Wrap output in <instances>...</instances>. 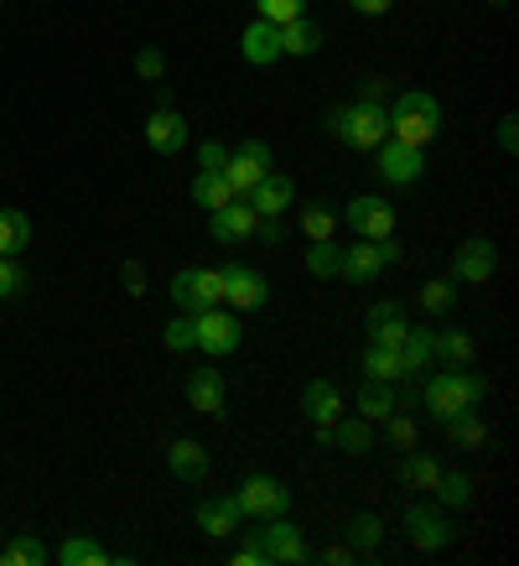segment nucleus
I'll list each match as a JSON object with an SVG mask.
<instances>
[{"instance_id": "obj_55", "label": "nucleus", "mask_w": 519, "mask_h": 566, "mask_svg": "<svg viewBox=\"0 0 519 566\" xmlns=\"http://www.w3.org/2000/svg\"><path fill=\"white\" fill-rule=\"evenodd\" d=\"M488 6H499V11H504V6H515V0H488Z\"/></svg>"}, {"instance_id": "obj_29", "label": "nucleus", "mask_w": 519, "mask_h": 566, "mask_svg": "<svg viewBox=\"0 0 519 566\" xmlns=\"http://www.w3.org/2000/svg\"><path fill=\"white\" fill-rule=\"evenodd\" d=\"M432 333L436 327H415L405 333V344H400V359H405V375H426L436 364V348H432Z\"/></svg>"}, {"instance_id": "obj_3", "label": "nucleus", "mask_w": 519, "mask_h": 566, "mask_svg": "<svg viewBox=\"0 0 519 566\" xmlns=\"http://www.w3.org/2000/svg\"><path fill=\"white\" fill-rule=\"evenodd\" d=\"M328 136L338 146H348V151H374L380 140H390V115H384V104L353 99L328 115Z\"/></svg>"}, {"instance_id": "obj_10", "label": "nucleus", "mask_w": 519, "mask_h": 566, "mask_svg": "<svg viewBox=\"0 0 519 566\" xmlns=\"http://www.w3.org/2000/svg\"><path fill=\"white\" fill-rule=\"evenodd\" d=\"M271 167H276V156H271L265 140H240V151H229V161H224V182L234 188V198H244Z\"/></svg>"}, {"instance_id": "obj_39", "label": "nucleus", "mask_w": 519, "mask_h": 566, "mask_svg": "<svg viewBox=\"0 0 519 566\" xmlns=\"http://www.w3.org/2000/svg\"><path fill=\"white\" fill-rule=\"evenodd\" d=\"M161 344L172 348V354H188V348H198V312H182V317H172V323H167V333H161Z\"/></svg>"}, {"instance_id": "obj_18", "label": "nucleus", "mask_w": 519, "mask_h": 566, "mask_svg": "<svg viewBox=\"0 0 519 566\" xmlns=\"http://www.w3.org/2000/svg\"><path fill=\"white\" fill-rule=\"evenodd\" d=\"M380 271H384V255L374 240L348 244L343 260H338V281H348V286H369V281H380Z\"/></svg>"}, {"instance_id": "obj_32", "label": "nucleus", "mask_w": 519, "mask_h": 566, "mask_svg": "<svg viewBox=\"0 0 519 566\" xmlns=\"http://www.w3.org/2000/svg\"><path fill=\"white\" fill-rule=\"evenodd\" d=\"M57 562H63V566H109L115 556H109L94 535H68V541L57 546Z\"/></svg>"}, {"instance_id": "obj_40", "label": "nucleus", "mask_w": 519, "mask_h": 566, "mask_svg": "<svg viewBox=\"0 0 519 566\" xmlns=\"http://www.w3.org/2000/svg\"><path fill=\"white\" fill-rule=\"evenodd\" d=\"M42 562H47V551H42L36 535H17L11 546L0 551V566H42Z\"/></svg>"}, {"instance_id": "obj_1", "label": "nucleus", "mask_w": 519, "mask_h": 566, "mask_svg": "<svg viewBox=\"0 0 519 566\" xmlns=\"http://www.w3.org/2000/svg\"><path fill=\"white\" fill-rule=\"evenodd\" d=\"M488 400V379L473 375V364L463 369H442L421 385V406L436 416V421H447V416H463V411H478Z\"/></svg>"}, {"instance_id": "obj_47", "label": "nucleus", "mask_w": 519, "mask_h": 566, "mask_svg": "<svg viewBox=\"0 0 519 566\" xmlns=\"http://www.w3.org/2000/svg\"><path fill=\"white\" fill-rule=\"evenodd\" d=\"M224 161H229L224 140H203V146H198V172H224Z\"/></svg>"}, {"instance_id": "obj_13", "label": "nucleus", "mask_w": 519, "mask_h": 566, "mask_svg": "<svg viewBox=\"0 0 519 566\" xmlns=\"http://www.w3.org/2000/svg\"><path fill=\"white\" fill-rule=\"evenodd\" d=\"M499 271V244L484 240V234H473V240L457 244V255H452V281H467V286H488V275Z\"/></svg>"}, {"instance_id": "obj_16", "label": "nucleus", "mask_w": 519, "mask_h": 566, "mask_svg": "<svg viewBox=\"0 0 519 566\" xmlns=\"http://www.w3.org/2000/svg\"><path fill=\"white\" fill-rule=\"evenodd\" d=\"M363 333H369V344H384V348H400L405 344V333H411V317L400 302H374L369 317H363Z\"/></svg>"}, {"instance_id": "obj_44", "label": "nucleus", "mask_w": 519, "mask_h": 566, "mask_svg": "<svg viewBox=\"0 0 519 566\" xmlns=\"http://www.w3.org/2000/svg\"><path fill=\"white\" fill-rule=\"evenodd\" d=\"M384 437H390L400 452H411V447H415V421H411V411H390V416H384Z\"/></svg>"}, {"instance_id": "obj_36", "label": "nucleus", "mask_w": 519, "mask_h": 566, "mask_svg": "<svg viewBox=\"0 0 519 566\" xmlns=\"http://www.w3.org/2000/svg\"><path fill=\"white\" fill-rule=\"evenodd\" d=\"M380 541H384L380 515H353V520H348V546L359 551V556H374V551H380Z\"/></svg>"}, {"instance_id": "obj_21", "label": "nucleus", "mask_w": 519, "mask_h": 566, "mask_svg": "<svg viewBox=\"0 0 519 566\" xmlns=\"http://www.w3.org/2000/svg\"><path fill=\"white\" fill-rule=\"evenodd\" d=\"M198 531H203L208 541H229V535L240 531V504H234V494L198 499Z\"/></svg>"}, {"instance_id": "obj_51", "label": "nucleus", "mask_w": 519, "mask_h": 566, "mask_svg": "<svg viewBox=\"0 0 519 566\" xmlns=\"http://www.w3.org/2000/svg\"><path fill=\"white\" fill-rule=\"evenodd\" d=\"M384 94H390V78H363L359 84V99L369 104H384Z\"/></svg>"}, {"instance_id": "obj_49", "label": "nucleus", "mask_w": 519, "mask_h": 566, "mask_svg": "<svg viewBox=\"0 0 519 566\" xmlns=\"http://www.w3.org/2000/svg\"><path fill=\"white\" fill-rule=\"evenodd\" d=\"M499 146H504V156L519 151V120H515V115H504V120H499Z\"/></svg>"}, {"instance_id": "obj_24", "label": "nucleus", "mask_w": 519, "mask_h": 566, "mask_svg": "<svg viewBox=\"0 0 519 566\" xmlns=\"http://www.w3.org/2000/svg\"><path fill=\"white\" fill-rule=\"evenodd\" d=\"M432 348H436V359L447 364V369H463V364H473V354H478V338H473L467 327H436Z\"/></svg>"}, {"instance_id": "obj_17", "label": "nucleus", "mask_w": 519, "mask_h": 566, "mask_svg": "<svg viewBox=\"0 0 519 566\" xmlns=\"http://www.w3.org/2000/svg\"><path fill=\"white\" fill-rule=\"evenodd\" d=\"M240 57L250 63V69H271V63H280V27H271V21H250L240 32Z\"/></svg>"}, {"instance_id": "obj_9", "label": "nucleus", "mask_w": 519, "mask_h": 566, "mask_svg": "<svg viewBox=\"0 0 519 566\" xmlns=\"http://www.w3.org/2000/svg\"><path fill=\"white\" fill-rule=\"evenodd\" d=\"M301 416L311 421L317 442L332 447V427H338V416H343V390H338L332 379H311L307 390H301Z\"/></svg>"}, {"instance_id": "obj_54", "label": "nucleus", "mask_w": 519, "mask_h": 566, "mask_svg": "<svg viewBox=\"0 0 519 566\" xmlns=\"http://www.w3.org/2000/svg\"><path fill=\"white\" fill-rule=\"evenodd\" d=\"M229 562H234V566H265V556H260L255 546H240L234 556H229Z\"/></svg>"}, {"instance_id": "obj_41", "label": "nucleus", "mask_w": 519, "mask_h": 566, "mask_svg": "<svg viewBox=\"0 0 519 566\" xmlns=\"http://www.w3.org/2000/svg\"><path fill=\"white\" fill-rule=\"evenodd\" d=\"M332 229H338V213H332L328 203H317V208H307V213H301V234H307V244L332 240Z\"/></svg>"}, {"instance_id": "obj_5", "label": "nucleus", "mask_w": 519, "mask_h": 566, "mask_svg": "<svg viewBox=\"0 0 519 566\" xmlns=\"http://www.w3.org/2000/svg\"><path fill=\"white\" fill-rule=\"evenodd\" d=\"M234 504H240V520H271L292 510V489L276 479V473H250V479L234 489Z\"/></svg>"}, {"instance_id": "obj_46", "label": "nucleus", "mask_w": 519, "mask_h": 566, "mask_svg": "<svg viewBox=\"0 0 519 566\" xmlns=\"http://www.w3.org/2000/svg\"><path fill=\"white\" fill-rule=\"evenodd\" d=\"M167 292H172V302H177L182 312H198V292H192V265L172 275V286H167Z\"/></svg>"}, {"instance_id": "obj_31", "label": "nucleus", "mask_w": 519, "mask_h": 566, "mask_svg": "<svg viewBox=\"0 0 519 566\" xmlns=\"http://www.w3.org/2000/svg\"><path fill=\"white\" fill-rule=\"evenodd\" d=\"M442 427H447V437L457 447H463V452H478V447H488V421L478 411H463V416H447V421H442Z\"/></svg>"}, {"instance_id": "obj_2", "label": "nucleus", "mask_w": 519, "mask_h": 566, "mask_svg": "<svg viewBox=\"0 0 519 566\" xmlns=\"http://www.w3.org/2000/svg\"><path fill=\"white\" fill-rule=\"evenodd\" d=\"M390 115V136L405 140V146H432L436 136H442V104H436V94H426V88H405V94H395V104L384 109Z\"/></svg>"}, {"instance_id": "obj_6", "label": "nucleus", "mask_w": 519, "mask_h": 566, "mask_svg": "<svg viewBox=\"0 0 519 566\" xmlns=\"http://www.w3.org/2000/svg\"><path fill=\"white\" fill-rule=\"evenodd\" d=\"M374 161H380L374 172H380L390 188H415V182L426 177V151H421V146H405V140H395V136L374 146Z\"/></svg>"}, {"instance_id": "obj_38", "label": "nucleus", "mask_w": 519, "mask_h": 566, "mask_svg": "<svg viewBox=\"0 0 519 566\" xmlns=\"http://www.w3.org/2000/svg\"><path fill=\"white\" fill-rule=\"evenodd\" d=\"M421 307L432 312V317L452 312V307H457V281H447V275H436V281H426V286H421Z\"/></svg>"}, {"instance_id": "obj_50", "label": "nucleus", "mask_w": 519, "mask_h": 566, "mask_svg": "<svg viewBox=\"0 0 519 566\" xmlns=\"http://www.w3.org/2000/svg\"><path fill=\"white\" fill-rule=\"evenodd\" d=\"M280 234H286V223H280V219H260V223H255V240L271 244V250L280 244Z\"/></svg>"}, {"instance_id": "obj_15", "label": "nucleus", "mask_w": 519, "mask_h": 566, "mask_svg": "<svg viewBox=\"0 0 519 566\" xmlns=\"http://www.w3.org/2000/svg\"><path fill=\"white\" fill-rule=\"evenodd\" d=\"M255 223H260L255 208L244 203V198H234V203L208 213V234H213L219 244H244V240H255Z\"/></svg>"}, {"instance_id": "obj_28", "label": "nucleus", "mask_w": 519, "mask_h": 566, "mask_svg": "<svg viewBox=\"0 0 519 566\" xmlns=\"http://www.w3.org/2000/svg\"><path fill=\"white\" fill-rule=\"evenodd\" d=\"M436 504L442 510H452V515H463V510H473V479L467 473H457V468H442V479H436Z\"/></svg>"}, {"instance_id": "obj_37", "label": "nucleus", "mask_w": 519, "mask_h": 566, "mask_svg": "<svg viewBox=\"0 0 519 566\" xmlns=\"http://www.w3.org/2000/svg\"><path fill=\"white\" fill-rule=\"evenodd\" d=\"M338 260H343V250L332 240H317L307 250V275L311 281H338Z\"/></svg>"}, {"instance_id": "obj_56", "label": "nucleus", "mask_w": 519, "mask_h": 566, "mask_svg": "<svg viewBox=\"0 0 519 566\" xmlns=\"http://www.w3.org/2000/svg\"><path fill=\"white\" fill-rule=\"evenodd\" d=\"M0 6H6V0H0Z\"/></svg>"}, {"instance_id": "obj_25", "label": "nucleus", "mask_w": 519, "mask_h": 566, "mask_svg": "<svg viewBox=\"0 0 519 566\" xmlns=\"http://www.w3.org/2000/svg\"><path fill=\"white\" fill-rule=\"evenodd\" d=\"M322 52V27L311 17H296L280 27V57H317Z\"/></svg>"}, {"instance_id": "obj_11", "label": "nucleus", "mask_w": 519, "mask_h": 566, "mask_svg": "<svg viewBox=\"0 0 519 566\" xmlns=\"http://www.w3.org/2000/svg\"><path fill=\"white\" fill-rule=\"evenodd\" d=\"M234 348H240V312H229V307L198 312V354H208V359H229Z\"/></svg>"}, {"instance_id": "obj_45", "label": "nucleus", "mask_w": 519, "mask_h": 566, "mask_svg": "<svg viewBox=\"0 0 519 566\" xmlns=\"http://www.w3.org/2000/svg\"><path fill=\"white\" fill-rule=\"evenodd\" d=\"M136 73L146 84H161V73H167V52L161 48H140L136 52Z\"/></svg>"}, {"instance_id": "obj_52", "label": "nucleus", "mask_w": 519, "mask_h": 566, "mask_svg": "<svg viewBox=\"0 0 519 566\" xmlns=\"http://www.w3.org/2000/svg\"><path fill=\"white\" fill-rule=\"evenodd\" d=\"M395 0H348V11H359V17H384Z\"/></svg>"}, {"instance_id": "obj_19", "label": "nucleus", "mask_w": 519, "mask_h": 566, "mask_svg": "<svg viewBox=\"0 0 519 566\" xmlns=\"http://www.w3.org/2000/svg\"><path fill=\"white\" fill-rule=\"evenodd\" d=\"M146 146H151L156 156L188 151V120H182L177 109H151V120H146Z\"/></svg>"}, {"instance_id": "obj_35", "label": "nucleus", "mask_w": 519, "mask_h": 566, "mask_svg": "<svg viewBox=\"0 0 519 566\" xmlns=\"http://www.w3.org/2000/svg\"><path fill=\"white\" fill-rule=\"evenodd\" d=\"M192 292H198V312L224 307V271L219 265H198L192 271Z\"/></svg>"}, {"instance_id": "obj_26", "label": "nucleus", "mask_w": 519, "mask_h": 566, "mask_svg": "<svg viewBox=\"0 0 519 566\" xmlns=\"http://www.w3.org/2000/svg\"><path fill=\"white\" fill-rule=\"evenodd\" d=\"M332 447L348 452V458H363V452L374 447V421H363V416H338V427H332Z\"/></svg>"}, {"instance_id": "obj_42", "label": "nucleus", "mask_w": 519, "mask_h": 566, "mask_svg": "<svg viewBox=\"0 0 519 566\" xmlns=\"http://www.w3.org/2000/svg\"><path fill=\"white\" fill-rule=\"evenodd\" d=\"M260 21H271V27H286V21L307 17V0H255Z\"/></svg>"}, {"instance_id": "obj_30", "label": "nucleus", "mask_w": 519, "mask_h": 566, "mask_svg": "<svg viewBox=\"0 0 519 566\" xmlns=\"http://www.w3.org/2000/svg\"><path fill=\"white\" fill-rule=\"evenodd\" d=\"M363 379H384V385H395V379H411V375H405V359H400V348H384V344H369V348H363Z\"/></svg>"}, {"instance_id": "obj_12", "label": "nucleus", "mask_w": 519, "mask_h": 566, "mask_svg": "<svg viewBox=\"0 0 519 566\" xmlns=\"http://www.w3.org/2000/svg\"><path fill=\"white\" fill-rule=\"evenodd\" d=\"M405 531H411L415 551H447L452 541H457V531H452V520L442 504H411V510H405Z\"/></svg>"}, {"instance_id": "obj_48", "label": "nucleus", "mask_w": 519, "mask_h": 566, "mask_svg": "<svg viewBox=\"0 0 519 566\" xmlns=\"http://www.w3.org/2000/svg\"><path fill=\"white\" fill-rule=\"evenodd\" d=\"M120 281H125V292H130V296H146V265H140V260H125Z\"/></svg>"}, {"instance_id": "obj_23", "label": "nucleus", "mask_w": 519, "mask_h": 566, "mask_svg": "<svg viewBox=\"0 0 519 566\" xmlns=\"http://www.w3.org/2000/svg\"><path fill=\"white\" fill-rule=\"evenodd\" d=\"M436 479H442V458H432V452H411V458L395 463V483L411 489V494H432Z\"/></svg>"}, {"instance_id": "obj_8", "label": "nucleus", "mask_w": 519, "mask_h": 566, "mask_svg": "<svg viewBox=\"0 0 519 566\" xmlns=\"http://www.w3.org/2000/svg\"><path fill=\"white\" fill-rule=\"evenodd\" d=\"M224 271V307L229 312H260L271 302V281L255 271V265H240V260H229L219 265Z\"/></svg>"}, {"instance_id": "obj_53", "label": "nucleus", "mask_w": 519, "mask_h": 566, "mask_svg": "<svg viewBox=\"0 0 519 566\" xmlns=\"http://www.w3.org/2000/svg\"><path fill=\"white\" fill-rule=\"evenodd\" d=\"M322 562H328V566H353V562H359V551H353V546H328V551H322Z\"/></svg>"}, {"instance_id": "obj_4", "label": "nucleus", "mask_w": 519, "mask_h": 566, "mask_svg": "<svg viewBox=\"0 0 519 566\" xmlns=\"http://www.w3.org/2000/svg\"><path fill=\"white\" fill-rule=\"evenodd\" d=\"M244 546H255L265 556V566H307L317 562V551L307 546V535L296 531L286 515H271V520H255V531L244 535Z\"/></svg>"}, {"instance_id": "obj_27", "label": "nucleus", "mask_w": 519, "mask_h": 566, "mask_svg": "<svg viewBox=\"0 0 519 566\" xmlns=\"http://www.w3.org/2000/svg\"><path fill=\"white\" fill-rule=\"evenodd\" d=\"M390 411H400L395 385H384V379H363L359 385V416L363 421H384Z\"/></svg>"}, {"instance_id": "obj_33", "label": "nucleus", "mask_w": 519, "mask_h": 566, "mask_svg": "<svg viewBox=\"0 0 519 566\" xmlns=\"http://www.w3.org/2000/svg\"><path fill=\"white\" fill-rule=\"evenodd\" d=\"M32 244V219L21 208H0V255H21Z\"/></svg>"}, {"instance_id": "obj_22", "label": "nucleus", "mask_w": 519, "mask_h": 566, "mask_svg": "<svg viewBox=\"0 0 519 566\" xmlns=\"http://www.w3.org/2000/svg\"><path fill=\"white\" fill-rule=\"evenodd\" d=\"M167 473H172L177 483H203L208 479V452L192 437H177L172 447H167Z\"/></svg>"}, {"instance_id": "obj_34", "label": "nucleus", "mask_w": 519, "mask_h": 566, "mask_svg": "<svg viewBox=\"0 0 519 566\" xmlns=\"http://www.w3.org/2000/svg\"><path fill=\"white\" fill-rule=\"evenodd\" d=\"M192 203L213 213V208L234 203V188L224 182V172H198V177H192Z\"/></svg>"}, {"instance_id": "obj_20", "label": "nucleus", "mask_w": 519, "mask_h": 566, "mask_svg": "<svg viewBox=\"0 0 519 566\" xmlns=\"http://www.w3.org/2000/svg\"><path fill=\"white\" fill-rule=\"evenodd\" d=\"M224 400H229V385H224V375H219L213 364H203L198 375H188V406L198 416H219L224 411Z\"/></svg>"}, {"instance_id": "obj_7", "label": "nucleus", "mask_w": 519, "mask_h": 566, "mask_svg": "<svg viewBox=\"0 0 519 566\" xmlns=\"http://www.w3.org/2000/svg\"><path fill=\"white\" fill-rule=\"evenodd\" d=\"M343 223L359 234V240H390L400 219H395V208H390V198H380V192H359V198L343 208Z\"/></svg>"}, {"instance_id": "obj_43", "label": "nucleus", "mask_w": 519, "mask_h": 566, "mask_svg": "<svg viewBox=\"0 0 519 566\" xmlns=\"http://www.w3.org/2000/svg\"><path fill=\"white\" fill-rule=\"evenodd\" d=\"M27 292V265L21 255H0V302H11V296Z\"/></svg>"}, {"instance_id": "obj_14", "label": "nucleus", "mask_w": 519, "mask_h": 566, "mask_svg": "<svg viewBox=\"0 0 519 566\" xmlns=\"http://www.w3.org/2000/svg\"><path fill=\"white\" fill-rule=\"evenodd\" d=\"M244 203L255 208L260 219H280V213L296 203V177H292V172H276V167H271V172L260 177L255 188L244 192Z\"/></svg>"}]
</instances>
